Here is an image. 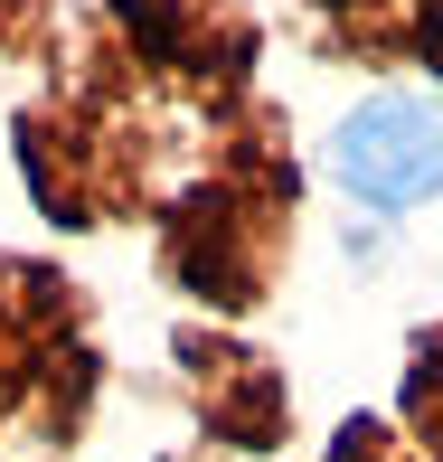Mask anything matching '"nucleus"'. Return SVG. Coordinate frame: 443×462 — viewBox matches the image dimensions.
<instances>
[{"label":"nucleus","instance_id":"1","mask_svg":"<svg viewBox=\"0 0 443 462\" xmlns=\"http://www.w3.org/2000/svg\"><path fill=\"white\" fill-rule=\"evenodd\" d=\"M161 255H171V274L198 292V302L245 311V302H264L273 264H283V199H273V189L208 180V189H189V199H171Z\"/></svg>","mask_w":443,"mask_h":462},{"label":"nucleus","instance_id":"2","mask_svg":"<svg viewBox=\"0 0 443 462\" xmlns=\"http://www.w3.org/2000/svg\"><path fill=\"white\" fill-rule=\"evenodd\" d=\"M330 171L358 208L396 217V208H425L443 189V114L425 95H368L358 114L330 133Z\"/></svg>","mask_w":443,"mask_h":462},{"label":"nucleus","instance_id":"3","mask_svg":"<svg viewBox=\"0 0 443 462\" xmlns=\"http://www.w3.org/2000/svg\"><path fill=\"white\" fill-rule=\"evenodd\" d=\"M114 19L161 76H180L198 95L245 86V67H255V19L236 0H114Z\"/></svg>","mask_w":443,"mask_h":462},{"label":"nucleus","instance_id":"4","mask_svg":"<svg viewBox=\"0 0 443 462\" xmlns=\"http://www.w3.org/2000/svg\"><path fill=\"white\" fill-rule=\"evenodd\" d=\"M19 171H29L38 208L57 226H95L104 208L133 189V152L114 142V123H86V114H29L19 123Z\"/></svg>","mask_w":443,"mask_h":462},{"label":"nucleus","instance_id":"5","mask_svg":"<svg viewBox=\"0 0 443 462\" xmlns=\"http://www.w3.org/2000/svg\"><path fill=\"white\" fill-rule=\"evenodd\" d=\"M76 302L48 264H0V415L10 406H38L57 368L76 359Z\"/></svg>","mask_w":443,"mask_h":462},{"label":"nucleus","instance_id":"6","mask_svg":"<svg viewBox=\"0 0 443 462\" xmlns=\"http://www.w3.org/2000/svg\"><path fill=\"white\" fill-rule=\"evenodd\" d=\"M180 377H189V396H198V415L217 425V444H245V453L283 444V415L292 406H283V377H273L255 349L189 330V340H180Z\"/></svg>","mask_w":443,"mask_h":462},{"label":"nucleus","instance_id":"7","mask_svg":"<svg viewBox=\"0 0 443 462\" xmlns=\"http://www.w3.org/2000/svg\"><path fill=\"white\" fill-rule=\"evenodd\" d=\"M311 10L340 29L349 57H387V48H415V38H425V0H311Z\"/></svg>","mask_w":443,"mask_h":462},{"label":"nucleus","instance_id":"8","mask_svg":"<svg viewBox=\"0 0 443 462\" xmlns=\"http://www.w3.org/2000/svg\"><path fill=\"white\" fill-rule=\"evenodd\" d=\"M406 425L434 444V462H443V340H425L415 349V368H406Z\"/></svg>","mask_w":443,"mask_h":462},{"label":"nucleus","instance_id":"9","mask_svg":"<svg viewBox=\"0 0 443 462\" xmlns=\"http://www.w3.org/2000/svg\"><path fill=\"white\" fill-rule=\"evenodd\" d=\"M330 462H415V453H406V434H396V425H377V415H349L340 444H330Z\"/></svg>","mask_w":443,"mask_h":462},{"label":"nucleus","instance_id":"10","mask_svg":"<svg viewBox=\"0 0 443 462\" xmlns=\"http://www.w3.org/2000/svg\"><path fill=\"white\" fill-rule=\"evenodd\" d=\"M415 57L443 76V0H425V38H415Z\"/></svg>","mask_w":443,"mask_h":462}]
</instances>
